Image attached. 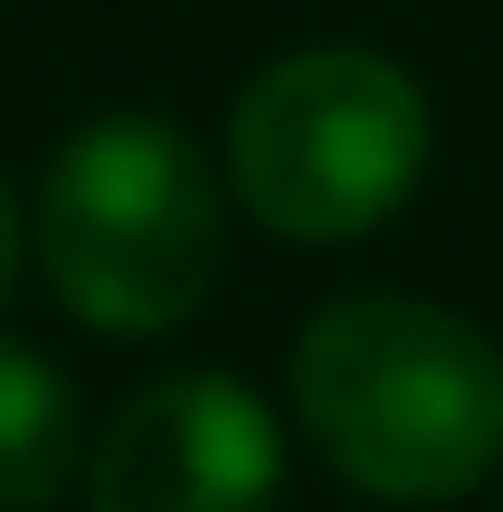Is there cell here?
<instances>
[{
	"label": "cell",
	"mask_w": 503,
	"mask_h": 512,
	"mask_svg": "<svg viewBox=\"0 0 503 512\" xmlns=\"http://www.w3.org/2000/svg\"><path fill=\"white\" fill-rule=\"evenodd\" d=\"M295 418L342 484L456 503L503 475V351L447 304L342 294L295 332Z\"/></svg>",
	"instance_id": "cell-1"
},
{
	"label": "cell",
	"mask_w": 503,
	"mask_h": 512,
	"mask_svg": "<svg viewBox=\"0 0 503 512\" xmlns=\"http://www.w3.org/2000/svg\"><path fill=\"white\" fill-rule=\"evenodd\" d=\"M38 256L76 323L143 342L209 304L228 256L219 171L162 114H95L38 181Z\"/></svg>",
	"instance_id": "cell-2"
},
{
	"label": "cell",
	"mask_w": 503,
	"mask_h": 512,
	"mask_svg": "<svg viewBox=\"0 0 503 512\" xmlns=\"http://www.w3.org/2000/svg\"><path fill=\"white\" fill-rule=\"evenodd\" d=\"M428 95L380 48H295L228 105V181L295 247L371 238L428 171Z\"/></svg>",
	"instance_id": "cell-3"
},
{
	"label": "cell",
	"mask_w": 503,
	"mask_h": 512,
	"mask_svg": "<svg viewBox=\"0 0 503 512\" xmlns=\"http://www.w3.org/2000/svg\"><path fill=\"white\" fill-rule=\"evenodd\" d=\"M285 484V437L228 370L133 389L86 456V512H266Z\"/></svg>",
	"instance_id": "cell-4"
},
{
	"label": "cell",
	"mask_w": 503,
	"mask_h": 512,
	"mask_svg": "<svg viewBox=\"0 0 503 512\" xmlns=\"http://www.w3.org/2000/svg\"><path fill=\"white\" fill-rule=\"evenodd\" d=\"M86 465L76 437V389L48 351L0 332V512H48Z\"/></svg>",
	"instance_id": "cell-5"
},
{
	"label": "cell",
	"mask_w": 503,
	"mask_h": 512,
	"mask_svg": "<svg viewBox=\"0 0 503 512\" xmlns=\"http://www.w3.org/2000/svg\"><path fill=\"white\" fill-rule=\"evenodd\" d=\"M10 275H19V209H10V190H0V304H10Z\"/></svg>",
	"instance_id": "cell-6"
}]
</instances>
